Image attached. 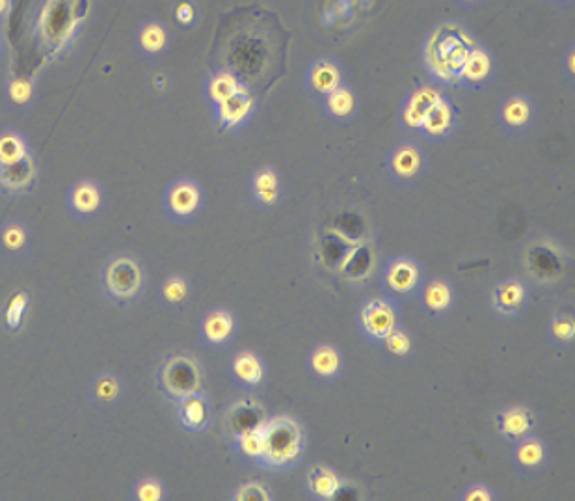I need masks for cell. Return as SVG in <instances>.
I'll list each match as a JSON object with an SVG mask.
<instances>
[{
	"label": "cell",
	"mask_w": 575,
	"mask_h": 501,
	"mask_svg": "<svg viewBox=\"0 0 575 501\" xmlns=\"http://www.w3.org/2000/svg\"><path fill=\"white\" fill-rule=\"evenodd\" d=\"M306 453V431L291 416H274L263 423V457L259 468L281 474L293 470Z\"/></svg>",
	"instance_id": "6da1fadb"
},
{
	"label": "cell",
	"mask_w": 575,
	"mask_h": 501,
	"mask_svg": "<svg viewBox=\"0 0 575 501\" xmlns=\"http://www.w3.org/2000/svg\"><path fill=\"white\" fill-rule=\"evenodd\" d=\"M475 43L466 28L455 25L436 28L425 47V68L430 77L442 86L458 84L462 66Z\"/></svg>",
	"instance_id": "7a4b0ae2"
},
{
	"label": "cell",
	"mask_w": 575,
	"mask_h": 501,
	"mask_svg": "<svg viewBox=\"0 0 575 501\" xmlns=\"http://www.w3.org/2000/svg\"><path fill=\"white\" fill-rule=\"evenodd\" d=\"M157 384L168 401L177 403L190 393L203 390V369L192 354H172L159 367Z\"/></svg>",
	"instance_id": "3957f363"
},
{
	"label": "cell",
	"mask_w": 575,
	"mask_h": 501,
	"mask_svg": "<svg viewBox=\"0 0 575 501\" xmlns=\"http://www.w3.org/2000/svg\"><path fill=\"white\" fill-rule=\"evenodd\" d=\"M103 291L114 304L125 306L142 295L146 285V274L138 259L120 254L110 259L101 274Z\"/></svg>",
	"instance_id": "277c9868"
},
{
	"label": "cell",
	"mask_w": 575,
	"mask_h": 501,
	"mask_svg": "<svg viewBox=\"0 0 575 501\" xmlns=\"http://www.w3.org/2000/svg\"><path fill=\"white\" fill-rule=\"evenodd\" d=\"M205 189L194 177H177L162 192L164 215L175 224H190L205 207Z\"/></svg>",
	"instance_id": "5b68a950"
},
{
	"label": "cell",
	"mask_w": 575,
	"mask_h": 501,
	"mask_svg": "<svg viewBox=\"0 0 575 501\" xmlns=\"http://www.w3.org/2000/svg\"><path fill=\"white\" fill-rule=\"evenodd\" d=\"M358 328L371 345L380 347L389 334L401 326V310L388 295L367 298L358 310Z\"/></svg>",
	"instance_id": "8992f818"
},
{
	"label": "cell",
	"mask_w": 575,
	"mask_h": 501,
	"mask_svg": "<svg viewBox=\"0 0 575 501\" xmlns=\"http://www.w3.org/2000/svg\"><path fill=\"white\" fill-rule=\"evenodd\" d=\"M427 153L412 140H404L391 149L386 159L388 177L399 187H414L427 172Z\"/></svg>",
	"instance_id": "52a82bcc"
},
{
	"label": "cell",
	"mask_w": 575,
	"mask_h": 501,
	"mask_svg": "<svg viewBox=\"0 0 575 501\" xmlns=\"http://www.w3.org/2000/svg\"><path fill=\"white\" fill-rule=\"evenodd\" d=\"M425 285V271L423 265L414 258L391 259L388 267L382 274V287L389 298H402V300H412L419 297L421 289Z\"/></svg>",
	"instance_id": "ba28073f"
},
{
	"label": "cell",
	"mask_w": 575,
	"mask_h": 501,
	"mask_svg": "<svg viewBox=\"0 0 575 501\" xmlns=\"http://www.w3.org/2000/svg\"><path fill=\"white\" fill-rule=\"evenodd\" d=\"M69 215L79 222H90L107 207V190L92 177L75 179L66 192Z\"/></svg>",
	"instance_id": "9c48e42d"
},
{
	"label": "cell",
	"mask_w": 575,
	"mask_h": 501,
	"mask_svg": "<svg viewBox=\"0 0 575 501\" xmlns=\"http://www.w3.org/2000/svg\"><path fill=\"white\" fill-rule=\"evenodd\" d=\"M172 43H174V36L168 23L157 17H149L134 30V51L144 60H151V62L162 60L170 53Z\"/></svg>",
	"instance_id": "30bf717a"
},
{
	"label": "cell",
	"mask_w": 575,
	"mask_h": 501,
	"mask_svg": "<svg viewBox=\"0 0 575 501\" xmlns=\"http://www.w3.org/2000/svg\"><path fill=\"white\" fill-rule=\"evenodd\" d=\"M255 110H257V99L252 90L244 84L237 94L231 95L229 99L213 107L214 120L218 123L220 131L235 133L254 120Z\"/></svg>",
	"instance_id": "8fae6325"
},
{
	"label": "cell",
	"mask_w": 575,
	"mask_h": 501,
	"mask_svg": "<svg viewBox=\"0 0 575 501\" xmlns=\"http://www.w3.org/2000/svg\"><path fill=\"white\" fill-rule=\"evenodd\" d=\"M538 118L535 99L527 94H512L503 99L497 120L503 133L510 136L525 135L535 127Z\"/></svg>",
	"instance_id": "7c38bea8"
},
{
	"label": "cell",
	"mask_w": 575,
	"mask_h": 501,
	"mask_svg": "<svg viewBox=\"0 0 575 501\" xmlns=\"http://www.w3.org/2000/svg\"><path fill=\"white\" fill-rule=\"evenodd\" d=\"M456 127H458V110L453 99L447 94H442L434 103V107L428 110L417 135L423 136L428 142L440 144L455 135Z\"/></svg>",
	"instance_id": "4fadbf2b"
},
{
	"label": "cell",
	"mask_w": 575,
	"mask_h": 501,
	"mask_svg": "<svg viewBox=\"0 0 575 501\" xmlns=\"http://www.w3.org/2000/svg\"><path fill=\"white\" fill-rule=\"evenodd\" d=\"M345 82V68L334 56H319L306 69V90L317 101Z\"/></svg>",
	"instance_id": "5bb4252c"
},
{
	"label": "cell",
	"mask_w": 575,
	"mask_h": 501,
	"mask_svg": "<svg viewBox=\"0 0 575 501\" xmlns=\"http://www.w3.org/2000/svg\"><path fill=\"white\" fill-rule=\"evenodd\" d=\"M531 300L527 284L520 278H507L495 284L490 295V306L499 317L512 319L522 315Z\"/></svg>",
	"instance_id": "9a60e30c"
},
{
	"label": "cell",
	"mask_w": 575,
	"mask_h": 501,
	"mask_svg": "<svg viewBox=\"0 0 575 501\" xmlns=\"http://www.w3.org/2000/svg\"><path fill=\"white\" fill-rule=\"evenodd\" d=\"M248 192H250L252 204L257 209H263V211L276 209L283 198V181H281L280 172L270 164L255 168L254 174L250 177Z\"/></svg>",
	"instance_id": "2e32d148"
},
{
	"label": "cell",
	"mask_w": 575,
	"mask_h": 501,
	"mask_svg": "<svg viewBox=\"0 0 575 501\" xmlns=\"http://www.w3.org/2000/svg\"><path fill=\"white\" fill-rule=\"evenodd\" d=\"M495 77V58L490 49L475 43L462 66L458 84L471 92H481Z\"/></svg>",
	"instance_id": "e0dca14e"
},
{
	"label": "cell",
	"mask_w": 575,
	"mask_h": 501,
	"mask_svg": "<svg viewBox=\"0 0 575 501\" xmlns=\"http://www.w3.org/2000/svg\"><path fill=\"white\" fill-rule=\"evenodd\" d=\"M179 425L192 434H203L213 423V405L203 390L190 393L175 403Z\"/></svg>",
	"instance_id": "ac0fdd59"
},
{
	"label": "cell",
	"mask_w": 575,
	"mask_h": 501,
	"mask_svg": "<svg viewBox=\"0 0 575 501\" xmlns=\"http://www.w3.org/2000/svg\"><path fill=\"white\" fill-rule=\"evenodd\" d=\"M237 332L239 326L235 315L224 308L207 312L200 325L201 341L216 351L228 349L237 338Z\"/></svg>",
	"instance_id": "d6986e66"
},
{
	"label": "cell",
	"mask_w": 575,
	"mask_h": 501,
	"mask_svg": "<svg viewBox=\"0 0 575 501\" xmlns=\"http://www.w3.org/2000/svg\"><path fill=\"white\" fill-rule=\"evenodd\" d=\"M319 103H321L324 116L337 125L354 122L360 114V95L347 82L335 88L332 94L322 97Z\"/></svg>",
	"instance_id": "ffe728a7"
},
{
	"label": "cell",
	"mask_w": 575,
	"mask_h": 501,
	"mask_svg": "<svg viewBox=\"0 0 575 501\" xmlns=\"http://www.w3.org/2000/svg\"><path fill=\"white\" fill-rule=\"evenodd\" d=\"M229 371H231L233 382L246 392H255L263 388L267 382V364L254 351H241L235 354Z\"/></svg>",
	"instance_id": "44dd1931"
},
{
	"label": "cell",
	"mask_w": 575,
	"mask_h": 501,
	"mask_svg": "<svg viewBox=\"0 0 575 501\" xmlns=\"http://www.w3.org/2000/svg\"><path fill=\"white\" fill-rule=\"evenodd\" d=\"M308 371L319 382H334L345 371V356L332 343H319L309 353Z\"/></svg>",
	"instance_id": "7402d4cb"
},
{
	"label": "cell",
	"mask_w": 575,
	"mask_h": 501,
	"mask_svg": "<svg viewBox=\"0 0 575 501\" xmlns=\"http://www.w3.org/2000/svg\"><path fill=\"white\" fill-rule=\"evenodd\" d=\"M125 393H127V388H125L123 379H120L116 373L103 371L95 375L94 380L90 382L88 397H90L92 407L101 412H110L120 407L125 399Z\"/></svg>",
	"instance_id": "603a6c76"
},
{
	"label": "cell",
	"mask_w": 575,
	"mask_h": 501,
	"mask_svg": "<svg viewBox=\"0 0 575 501\" xmlns=\"http://www.w3.org/2000/svg\"><path fill=\"white\" fill-rule=\"evenodd\" d=\"M535 431L536 416L527 407L505 408L497 416V433L509 444H518L523 438L535 434Z\"/></svg>",
	"instance_id": "cb8c5ba5"
},
{
	"label": "cell",
	"mask_w": 575,
	"mask_h": 501,
	"mask_svg": "<svg viewBox=\"0 0 575 501\" xmlns=\"http://www.w3.org/2000/svg\"><path fill=\"white\" fill-rule=\"evenodd\" d=\"M548 461V446L544 440H540L535 434H531V436L520 440L518 444H514L512 464L520 474H538L548 466Z\"/></svg>",
	"instance_id": "d4e9b609"
},
{
	"label": "cell",
	"mask_w": 575,
	"mask_h": 501,
	"mask_svg": "<svg viewBox=\"0 0 575 501\" xmlns=\"http://www.w3.org/2000/svg\"><path fill=\"white\" fill-rule=\"evenodd\" d=\"M442 94V90H438L434 86H419L417 90H414L402 105V127L406 131L417 133L421 127V122L425 120V116L428 114V110L434 107V103L440 99Z\"/></svg>",
	"instance_id": "484cf974"
},
{
	"label": "cell",
	"mask_w": 575,
	"mask_h": 501,
	"mask_svg": "<svg viewBox=\"0 0 575 501\" xmlns=\"http://www.w3.org/2000/svg\"><path fill=\"white\" fill-rule=\"evenodd\" d=\"M4 103L10 112H27L36 105L38 99V82L32 75L17 73L10 75L4 82Z\"/></svg>",
	"instance_id": "4316f807"
},
{
	"label": "cell",
	"mask_w": 575,
	"mask_h": 501,
	"mask_svg": "<svg viewBox=\"0 0 575 501\" xmlns=\"http://www.w3.org/2000/svg\"><path fill=\"white\" fill-rule=\"evenodd\" d=\"M32 246V231L19 218H10L0 224V256L4 259L25 258Z\"/></svg>",
	"instance_id": "83f0119b"
},
{
	"label": "cell",
	"mask_w": 575,
	"mask_h": 501,
	"mask_svg": "<svg viewBox=\"0 0 575 501\" xmlns=\"http://www.w3.org/2000/svg\"><path fill=\"white\" fill-rule=\"evenodd\" d=\"M36 161L34 157L25 163L0 166V192L8 196H27L36 185Z\"/></svg>",
	"instance_id": "f1b7e54d"
},
{
	"label": "cell",
	"mask_w": 575,
	"mask_h": 501,
	"mask_svg": "<svg viewBox=\"0 0 575 501\" xmlns=\"http://www.w3.org/2000/svg\"><path fill=\"white\" fill-rule=\"evenodd\" d=\"M242 86L244 82L235 71L226 68L216 69L213 73H209L203 82V99L213 109L222 101L229 99L231 95L237 94Z\"/></svg>",
	"instance_id": "f546056e"
},
{
	"label": "cell",
	"mask_w": 575,
	"mask_h": 501,
	"mask_svg": "<svg viewBox=\"0 0 575 501\" xmlns=\"http://www.w3.org/2000/svg\"><path fill=\"white\" fill-rule=\"evenodd\" d=\"M343 487H345L343 477L324 464L313 466L306 477V488L313 500H335L343 492Z\"/></svg>",
	"instance_id": "4dcf8cb0"
},
{
	"label": "cell",
	"mask_w": 575,
	"mask_h": 501,
	"mask_svg": "<svg viewBox=\"0 0 575 501\" xmlns=\"http://www.w3.org/2000/svg\"><path fill=\"white\" fill-rule=\"evenodd\" d=\"M194 295V287L187 276L183 274H170L162 280L157 291L159 304L166 312H179L187 306Z\"/></svg>",
	"instance_id": "1f68e13d"
},
{
	"label": "cell",
	"mask_w": 575,
	"mask_h": 501,
	"mask_svg": "<svg viewBox=\"0 0 575 501\" xmlns=\"http://www.w3.org/2000/svg\"><path fill=\"white\" fill-rule=\"evenodd\" d=\"M32 157L30 140L23 131L14 127L0 129V166L25 163Z\"/></svg>",
	"instance_id": "d6a6232c"
},
{
	"label": "cell",
	"mask_w": 575,
	"mask_h": 501,
	"mask_svg": "<svg viewBox=\"0 0 575 501\" xmlns=\"http://www.w3.org/2000/svg\"><path fill=\"white\" fill-rule=\"evenodd\" d=\"M421 304L430 315H447L455 306V289L447 280L425 282L421 293Z\"/></svg>",
	"instance_id": "836d02e7"
},
{
	"label": "cell",
	"mask_w": 575,
	"mask_h": 501,
	"mask_svg": "<svg viewBox=\"0 0 575 501\" xmlns=\"http://www.w3.org/2000/svg\"><path fill=\"white\" fill-rule=\"evenodd\" d=\"M233 447L241 461L257 466L263 457V425L233 434Z\"/></svg>",
	"instance_id": "e575fe53"
},
{
	"label": "cell",
	"mask_w": 575,
	"mask_h": 501,
	"mask_svg": "<svg viewBox=\"0 0 575 501\" xmlns=\"http://www.w3.org/2000/svg\"><path fill=\"white\" fill-rule=\"evenodd\" d=\"M28 308H30V293L28 291H17L8 300L4 313H2V321L8 332H19L25 319H27Z\"/></svg>",
	"instance_id": "d590c367"
},
{
	"label": "cell",
	"mask_w": 575,
	"mask_h": 501,
	"mask_svg": "<svg viewBox=\"0 0 575 501\" xmlns=\"http://www.w3.org/2000/svg\"><path fill=\"white\" fill-rule=\"evenodd\" d=\"M382 349H384V353L388 354L391 360H408L415 351V341L412 338V334L406 330V328H402V326H397L391 334H389L388 338L382 341V345H380Z\"/></svg>",
	"instance_id": "8d00e7d4"
},
{
	"label": "cell",
	"mask_w": 575,
	"mask_h": 501,
	"mask_svg": "<svg viewBox=\"0 0 575 501\" xmlns=\"http://www.w3.org/2000/svg\"><path fill=\"white\" fill-rule=\"evenodd\" d=\"M548 336L559 347H570L575 341V317L572 313H557L549 321Z\"/></svg>",
	"instance_id": "74e56055"
},
{
	"label": "cell",
	"mask_w": 575,
	"mask_h": 501,
	"mask_svg": "<svg viewBox=\"0 0 575 501\" xmlns=\"http://www.w3.org/2000/svg\"><path fill=\"white\" fill-rule=\"evenodd\" d=\"M131 500L162 501L166 500V485L159 477H142L134 483Z\"/></svg>",
	"instance_id": "f35d334b"
},
{
	"label": "cell",
	"mask_w": 575,
	"mask_h": 501,
	"mask_svg": "<svg viewBox=\"0 0 575 501\" xmlns=\"http://www.w3.org/2000/svg\"><path fill=\"white\" fill-rule=\"evenodd\" d=\"M175 25L183 30H192L200 21V8L196 0H175L172 8Z\"/></svg>",
	"instance_id": "ab89813d"
},
{
	"label": "cell",
	"mask_w": 575,
	"mask_h": 501,
	"mask_svg": "<svg viewBox=\"0 0 575 501\" xmlns=\"http://www.w3.org/2000/svg\"><path fill=\"white\" fill-rule=\"evenodd\" d=\"M233 501H272L274 496L270 492V488L265 487L263 483L259 481H248L244 483L241 487L235 490L233 494Z\"/></svg>",
	"instance_id": "60d3db41"
},
{
	"label": "cell",
	"mask_w": 575,
	"mask_h": 501,
	"mask_svg": "<svg viewBox=\"0 0 575 501\" xmlns=\"http://www.w3.org/2000/svg\"><path fill=\"white\" fill-rule=\"evenodd\" d=\"M354 10H356V0H334L324 8V15H330L328 23H324V25L335 27L341 21L343 23L350 21L354 15Z\"/></svg>",
	"instance_id": "b9f144b4"
},
{
	"label": "cell",
	"mask_w": 575,
	"mask_h": 501,
	"mask_svg": "<svg viewBox=\"0 0 575 501\" xmlns=\"http://www.w3.org/2000/svg\"><path fill=\"white\" fill-rule=\"evenodd\" d=\"M497 494L492 487L484 485V483H473L469 485L462 494H460V501H495Z\"/></svg>",
	"instance_id": "7bdbcfd3"
},
{
	"label": "cell",
	"mask_w": 575,
	"mask_h": 501,
	"mask_svg": "<svg viewBox=\"0 0 575 501\" xmlns=\"http://www.w3.org/2000/svg\"><path fill=\"white\" fill-rule=\"evenodd\" d=\"M562 75L564 79L574 82L575 79V45L572 43L562 56Z\"/></svg>",
	"instance_id": "ee69618b"
},
{
	"label": "cell",
	"mask_w": 575,
	"mask_h": 501,
	"mask_svg": "<svg viewBox=\"0 0 575 501\" xmlns=\"http://www.w3.org/2000/svg\"><path fill=\"white\" fill-rule=\"evenodd\" d=\"M14 8V0H0V23L6 21Z\"/></svg>",
	"instance_id": "f6af8a7d"
},
{
	"label": "cell",
	"mask_w": 575,
	"mask_h": 501,
	"mask_svg": "<svg viewBox=\"0 0 575 501\" xmlns=\"http://www.w3.org/2000/svg\"><path fill=\"white\" fill-rule=\"evenodd\" d=\"M455 2L464 10H475L484 4V0H455Z\"/></svg>",
	"instance_id": "bcb514c9"
},
{
	"label": "cell",
	"mask_w": 575,
	"mask_h": 501,
	"mask_svg": "<svg viewBox=\"0 0 575 501\" xmlns=\"http://www.w3.org/2000/svg\"><path fill=\"white\" fill-rule=\"evenodd\" d=\"M548 2L553 6H559V8H570L575 4V0H548Z\"/></svg>",
	"instance_id": "7dc6e473"
},
{
	"label": "cell",
	"mask_w": 575,
	"mask_h": 501,
	"mask_svg": "<svg viewBox=\"0 0 575 501\" xmlns=\"http://www.w3.org/2000/svg\"><path fill=\"white\" fill-rule=\"evenodd\" d=\"M4 49H6V41H4V34H2V30H0V58L4 56Z\"/></svg>",
	"instance_id": "c3c4849f"
},
{
	"label": "cell",
	"mask_w": 575,
	"mask_h": 501,
	"mask_svg": "<svg viewBox=\"0 0 575 501\" xmlns=\"http://www.w3.org/2000/svg\"><path fill=\"white\" fill-rule=\"evenodd\" d=\"M373 2H375V0H356V4H360L363 8H369Z\"/></svg>",
	"instance_id": "681fc988"
}]
</instances>
